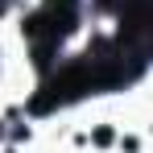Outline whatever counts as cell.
<instances>
[{"instance_id": "1", "label": "cell", "mask_w": 153, "mask_h": 153, "mask_svg": "<svg viewBox=\"0 0 153 153\" xmlns=\"http://www.w3.org/2000/svg\"><path fill=\"white\" fill-rule=\"evenodd\" d=\"M91 145H100V149L116 145V128H108V124H95V128H91Z\"/></svg>"}, {"instance_id": "2", "label": "cell", "mask_w": 153, "mask_h": 153, "mask_svg": "<svg viewBox=\"0 0 153 153\" xmlns=\"http://www.w3.org/2000/svg\"><path fill=\"white\" fill-rule=\"evenodd\" d=\"M120 149H124V153H137V149H141V141H137V137H120Z\"/></svg>"}, {"instance_id": "3", "label": "cell", "mask_w": 153, "mask_h": 153, "mask_svg": "<svg viewBox=\"0 0 153 153\" xmlns=\"http://www.w3.org/2000/svg\"><path fill=\"white\" fill-rule=\"evenodd\" d=\"M13 8H17V0H0V17H4V13H13Z\"/></svg>"}, {"instance_id": "4", "label": "cell", "mask_w": 153, "mask_h": 153, "mask_svg": "<svg viewBox=\"0 0 153 153\" xmlns=\"http://www.w3.org/2000/svg\"><path fill=\"white\" fill-rule=\"evenodd\" d=\"M0 141H4V124H0Z\"/></svg>"}, {"instance_id": "5", "label": "cell", "mask_w": 153, "mask_h": 153, "mask_svg": "<svg viewBox=\"0 0 153 153\" xmlns=\"http://www.w3.org/2000/svg\"><path fill=\"white\" fill-rule=\"evenodd\" d=\"M4 153H17V149H4Z\"/></svg>"}]
</instances>
